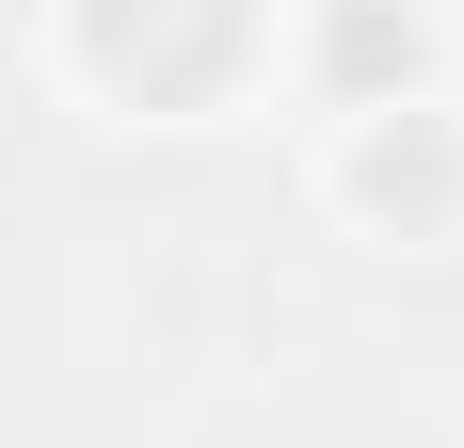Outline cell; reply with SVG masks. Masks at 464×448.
I'll return each instance as SVG.
<instances>
[{
  "label": "cell",
  "mask_w": 464,
  "mask_h": 448,
  "mask_svg": "<svg viewBox=\"0 0 464 448\" xmlns=\"http://www.w3.org/2000/svg\"><path fill=\"white\" fill-rule=\"evenodd\" d=\"M240 48H256V0H81V64L144 112H177V96H225Z\"/></svg>",
  "instance_id": "obj_1"
},
{
  "label": "cell",
  "mask_w": 464,
  "mask_h": 448,
  "mask_svg": "<svg viewBox=\"0 0 464 448\" xmlns=\"http://www.w3.org/2000/svg\"><path fill=\"white\" fill-rule=\"evenodd\" d=\"M336 192H353L369 224H401V240H432V224L464 209V129H449V112H417V96H401V112H353Z\"/></svg>",
  "instance_id": "obj_2"
},
{
  "label": "cell",
  "mask_w": 464,
  "mask_h": 448,
  "mask_svg": "<svg viewBox=\"0 0 464 448\" xmlns=\"http://www.w3.org/2000/svg\"><path fill=\"white\" fill-rule=\"evenodd\" d=\"M321 81L353 96V112H401V96L432 81V16L417 0H321Z\"/></svg>",
  "instance_id": "obj_3"
}]
</instances>
